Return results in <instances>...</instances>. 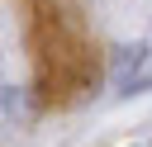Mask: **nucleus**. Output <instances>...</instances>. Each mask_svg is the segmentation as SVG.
I'll list each match as a JSON object with an SVG mask.
<instances>
[{"label":"nucleus","mask_w":152,"mask_h":147,"mask_svg":"<svg viewBox=\"0 0 152 147\" xmlns=\"http://www.w3.org/2000/svg\"><path fill=\"white\" fill-rule=\"evenodd\" d=\"M147 43H124V47H114V57H109V81L114 85H124V81H133L138 71H147Z\"/></svg>","instance_id":"1"},{"label":"nucleus","mask_w":152,"mask_h":147,"mask_svg":"<svg viewBox=\"0 0 152 147\" xmlns=\"http://www.w3.org/2000/svg\"><path fill=\"white\" fill-rule=\"evenodd\" d=\"M142 90H152V71H138L133 81H124V85H114V95H142Z\"/></svg>","instance_id":"2"}]
</instances>
